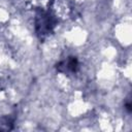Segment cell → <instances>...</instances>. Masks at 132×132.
<instances>
[{
	"instance_id": "obj_2",
	"label": "cell",
	"mask_w": 132,
	"mask_h": 132,
	"mask_svg": "<svg viewBox=\"0 0 132 132\" xmlns=\"http://www.w3.org/2000/svg\"><path fill=\"white\" fill-rule=\"evenodd\" d=\"M79 64L78 61L75 57H68L66 60L61 61L58 65H57V69L59 72H63V73H75L78 70Z\"/></svg>"
},
{
	"instance_id": "obj_1",
	"label": "cell",
	"mask_w": 132,
	"mask_h": 132,
	"mask_svg": "<svg viewBox=\"0 0 132 132\" xmlns=\"http://www.w3.org/2000/svg\"><path fill=\"white\" fill-rule=\"evenodd\" d=\"M55 18L50 11H45L43 8L39 9L35 19L37 34L41 37L47 35L55 27Z\"/></svg>"
}]
</instances>
